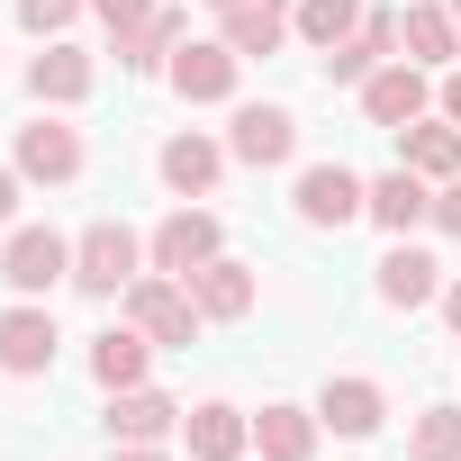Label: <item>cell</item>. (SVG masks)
Masks as SVG:
<instances>
[{
  "instance_id": "obj_1",
  "label": "cell",
  "mask_w": 461,
  "mask_h": 461,
  "mask_svg": "<svg viewBox=\"0 0 461 461\" xmlns=\"http://www.w3.org/2000/svg\"><path fill=\"white\" fill-rule=\"evenodd\" d=\"M127 317H136L154 344H190V335H199V299H190V281H172V272L127 281Z\"/></svg>"
},
{
  "instance_id": "obj_2",
  "label": "cell",
  "mask_w": 461,
  "mask_h": 461,
  "mask_svg": "<svg viewBox=\"0 0 461 461\" xmlns=\"http://www.w3.org/2000/svg\"><path fill=\"white\" fill-rule=\"evenodd\" d=\"M0 281H10V290H55V281H73V245L55 236V226H19V236H10V254H0Z\"/></svg>"
},
{
  "instance_id": "obj_3",
  "label": "cell",
  "mask_w": 461,
  "mask_h": 461,
  "mask_svg": "<svg viewBox=\"0 0 461 461\" xmlns=\"http://www.w3.org/2000/svg\"><path fill=\"white\" fill-rule=\"evenodd\" d=\"M136 254H145V245L127 236V226H91V236L73 245V281H82L91 299H118V290L136 281Z\"/></svg>"
},
{
  "instance_id": "obj_4",
  "label": "cell",
  "mask_w": 461,
  "mask_h": 461,
  "mask_svg": "<svg viewBox=\"0 0 461 461\" xmlns=\"http://www.w3.org/2000/svg\"><path fill=\"white\" fill-rule=\"evenodd\" d=\"M145 254H154V272L190 281L199 263H217V217H208V208H172V217L154 226V245H145Z\"/></svg>"
},
{
  "instance_id": "obj_5",
  "label": "cell",
  "mask_w": 461,
  "mask_h": 461,
  "mask_svg": "<svg viewBox=\"0 0 461 461\" xmlns=\"http://www.w3.org/2000/svg\"><path fill=\"white\" fill-rule=\"evenodd\" d=\"M226 154L254 163V172H272V163H290V154H299V118H290V109H272V100H254V109H236V136H226Z\"/></svg>"
},
{
  "instance_id": "obj_6",
  "label": "cell",
  "mask_w": 461,
  "mask_h": 461,
  "mask_svg": "<svg viewBox=\"0 0 461 461\" xmlns=\"http://www.w3.org/2000/svg\"><path fill=\"white\" fill-rule=\"evenodd\" d=\"M362 208H371V190H362L344 163H308V172H299V217H308V226H353Z\"/></svg>"
},
{
  "instance_id": "obj_7",
  "label": "cell",
  "mask_w": 461,
  "mask_h": 461,
  "mask_svg": "<svg viewBox=\"0 0 461 461\" xmlns=\"http://www.w3.org/2000/svg\"><path fill=\"white\" fill-rule=\"evenodd\" d=\"M55 317L46 308H10V317H0V371H10V380H37L46 362H55Z\"/></svg>"
},
{
  "instance_id": "obj_8",
  "label": "cell",
  "mask_w": 461,
  "mask_h": 461,
  "mask_svg": "<svg viewBox=\"0 0 461 461\" xmlns=\"http://www.w3.org/2000/svg\"><path fill=\"white\" fill-rule=\"evenodd\" d=\"M362 118H371V127H416V118H425V73H416V64H380V73L362 82Z\"/></svg>"
},
{
  "instance_id": "obj_9",
  "label": "cell",
  "mask_w": 461,
  "mask_h": 461,
  "mask_svg": "<svg viewBox=\"0 0 461 461\" xmlns=\"http://www.w3.org/2000/svg\"><path fill=\"white\" fill-rule=\"evenodd\" d=\"M317 416L344 434V443H362V434H380V416H389V398H380V380H362V371H344V380H326V398H317Z\"/></svg>"
},
{
  "instance_id": "obj_10",
  "label": "cell",
  "mask_w": 461,
  "mask_h": 461,
  "mask_svg": "<svg viewBox=\"0 0 461 461\" xmlns=\"http://www.w3.org/2000/svg\"><path fill=\"white\" fill-rule=\"evenodd\" d=\"M181 434H190V461H236V452L254 443V416H236L226 398H208V407L181 416Z\"/></svg>"
},
{
  "instance_id": "obj_11",
  "label": "cell",
  "mask_w": 461,
  "mask_h": 461,
  "mask_svg": "<svg viewBox=\"0 0 461 461\" xmlns=\"http://www.w3.org/2000/svg\"><path fill=\"white\" fill-rule=\"evenodd\" d=\"M236 64H245V55L226 46V37H217V46H181V55H172V91H181V100H226V91H236Z\"/></svg>"
},
{
  "instance_id": "obj_12",
  "label": "cell",
  "mask_w": 461,
  "mask_h": 461,
  "mask_svg": "<svg viewBox=\"0 0 461 461\" xmlns=\"http://www.w3.org/2000/svg\"><path fill=\"white\" fill-rule=\"evenodd\" d=\"M19 172H28V181H73V172H82V136L55 127V118L19 127Z\"/></svg>"
},
{
  "instance_id": "obj_13",
  "label": "cell",
  "mask_w": 461,
  "mask_h": 461,
  "mask_svg": "<svg viewBox=\"0 0 461 461\" xmlns=\"http://www.w3.org/2000/svg\"><path fill=\"white\" fill-rule=\"evenodd\" d=\"M380 299H389V308H425V299H443V263L416 254V245H389V254H380Z\"/></svg>"
},
{
  "instance_id": "obj_14",
  "label": "cell",
  "mask_w": 461,
  "mask_h": 461,
  "mask_svg": "<svg viewBox=\"0 0 461 461\" xmlns=\"http://www.w3.org/2000/svg\"><path fill=\"white\" fill-rule=\"evenodd\" d=\"M172 425H181V407L163 389H109V434L118 443H163Z\"/></svg>"
},
{
  "instance_id": "obj_15",
  "label": "cell",
  "mask_w": 461,
  "mask_h": 461,
  "mask_svg": "<svg viewBox=\"0 0 461 461\" xmlns=\"http://www.w3.org/2000/svg\"><path fill=\"white\" fill-rule=\"evenodd\" d=\"M145 353H154L145 326H109V335L91 344V380H100V389H145Z\"/></svg>"
},
{
  "instance_id": "obj_16",
  "label": "cell",
  "mask_w": 461,
  "mask_h": 461,
  "mask_svg": "<svg viewBox=\"0 0 461 461\" xmlns=\"http://www.w3.org/2000/svg\"><path fill=\"white\" fill-rule=\"evenodd\" d=\"M290 28H299V10H281V0H236L226 10V46L236 55H281Z\"/></svg>"
},
{
  "instance_id": "obj_17",
  "label": "cell",
  "mask_w": 461,
  "mask_h": 461,
  "mask_svg": "<svg viewBox=\"0 0 461 461\" xmlns=\"http://www.w3.org/2000/svg\"><path fill=\"white\" fill-rule=\"evenodd\" d=\"M154 172L181 190V199H199V190H217V172H226V154L208 145V136H172L163 154H154Z\"/></svg>"
},
{
  "instance_id": "obj_18",
  "label": "cell",
  "mask_w": 461,
  "mask_h": 461,
  "mask_svg": "<svg viewBox=\"0 0 461 461\" xmlns=\"http://www.w3.org/2000/svg\"><path fill=\"white\" fill-rule=\"evenodd\" d=\"M190 299H199V317H245V308H254V272L217 254V263L190 272Z\"/></svg>"
},
{
  "instance_id": "obj_19",
  "label": "cell",
  "mask_w": 461,
  "mask_h": 461,
  "mask_svg": "<svg viewBox=\"0 0 461 461\" xmlns=\"http://www.w3.org/2000/svg\"><path fill=\"white\" fill-rule=\"evenodd\" d=\"M362 217H380L389 236H407L416 217H434V190H425L416 172H380V181H371V208H362Z\"/></svg>"
},
{
  "instance_id": "obj_20",
  "label": "cell",
  "mask_w": 461,
  "mask_h": 461,
  "mask_svg": "<svg viewBox=\"0 0 461 461\" xmlns=\"http://www.w3.org/2000/svg\"><path fill=\"white\" fill-rule=\"evenodd\" d=\"M389 46H398V19H362L344 46H326V73H335V82H371Z\"/></svg>"
},
{
  "instance_id": "obj_21",
  "label": "cell",
  "mask_w": 461,
  "mask_h": 461,
  "mask_svg": "<svg viewBox=\"0 0 461 461\" xmlns=\"http://www.w3.org/2000/svg\"><path fill=\"white\" fill-rule=\"evenodd\" d=\"M254 443H263V461H308L317 452V416L308 407H263L254 416Z\"/></svg>"
},
{
  "instance_id": "obj_22",
  "label": "cell",
  "mask_w": 461,
  "mask_h": 461,
  "mask_svg": "<svg viewBox=\"0 0 461 461\" xmlns=\"http://www.w3.org/2000/svg\"><path fill=\"white\" fill-rule=\"evenodd\" d=\"M398 37H407L416 64H452L461 55V28H452V10H434V0H416V10L398 19Z\"/></svg>"
},
{
  "instance_id": "obj_23",
  "label": "cell",
  "mask_w": 461,
  "mask_h": 461,
  "mask_svg": "<svg viewBox=\"0 0 461 461\" xmlns=\"http://www.w3.org/2000/svg\"><path fill=\"white\" fill-rule=\"evenodd\" d=\"M181 37H190V19H181V10H154L145 28H127V37H118V64H136V73H154V64H163V55L181 46Z\"/></svg>"
},
{
  "instance_id": "obj_24",
  "label": "cell",
  "mask_w": 461,
  "mask_h": 461,
  "mask_svg": "<svg viewBox=\"0 0 461 461\" xmlns=\"http://www.w3.org/2000/svg\"><path fill=\"white\" fill-rule=\"evenodd\" d=\"M28 91H37V100H82V91H91V55H73V46H46V55L28 64Z\"/></svg>"
},
{
  "instance_id": "obj_25",
  "label": "cell",
  "mask_w": 461,
  "mask_h": 461,
  "mask_svg": "<svg viewBox=\"0 0 461 461\" xmlns=\"http://www.w3.org/2000/svg\"><path fill=\"white\" fill-rule=\"evenodd\" d=\"M398 136H407V172H434V181L461 172V127H425V118H416V127H398Z\"/></svg>"
},
{
  "instance_id": "obj_26",
  "label": "cell",
  "mask_w": 461,
  "mask_h": 461,
  "mask_svg": "<svg viewBox=\"0 0 461 461\" xmlns=\"http://www.w3.org/2000/svg\"><path fill=\"white\" fill-rule=\"evenodd\" d=\"M353 28H362V10H353V0H299V37H308L317 55H326V46H344Z\"/></svg>"
},
{
  "instance_id": "obj_27",
  "label": "cell",
  "mask_w": 461,
  "mask_h": 461,
  "mask_svg": "<svg viewBox=\"0 0 461 461\" xmlns=\"http://www.w3.org/2000/svg\"><path fill=\"white\" fill-rule=\"evenodd\" d=\"M407 461H461V407H425V416H416Z\"/></svg>"
},
{
  "instance_id": "obj_28",
  "label": "cell",
  "mask_w": 461,
  "mask_h": 461,
  "mask_svg": "<svg viewBox=\"0 0 461 461\" xmlns=\"http://www.w3.org/2000/svg\"><path fill=\"white\" fill-rule=\"evenodd\" d=\"M82 10V0H19V28H37V37H55L64 19Z\"/></svg>"
},
{
  "instance_id": "obj_29",
  "label": "cell",
  "mask_w": 461,
  "mask_h": 461,
  "mask_svg": "<svg viewBox=\"0 0 461 461\" xmlns=\"http://www.w3.org/2000/svg\"><path fill=\"white\" fill-rule=\"evenodd\" d=\"M91 10L109 19V37H127V28H145V19H154V0H91Z\"/></svg>"
},
{
  "instance_id": "obj_30",
  "label": "cell",
  "mask_w": 461,
  "mask_h": 461,
  "mask_svg": "<svg viewBox=\"0 0 461 461\" xmlns=\"http://www.w3.org/2000/svg\"><path fill=\"white\" fill-rule=\"evenodd\" d=\"M434 226H443V236H461V172L434 190Z\"/></svg>"
},
{
  "instance_id": "obj_31",
  "label": "cell",
  "mask_w": 461,
  "mask_h": 461,
  "mask_svg": "<svg viewBox=\"0 0 461 461\" xmlns=\"http://www.w3.org/2000/svg\"><path fill=\"white\" fill-rule=\"evenodd\" d=\"M109 461H172V452H154V443H118Z\"/></svg>"
},
{
  "instance_id": "obj_32",
  "label": "cell",
  "mask_w": 461,
  "mask_h": 461,
  "mask_svg": "<svg viewBox=\"0 0 461 461\" xmlns=\"http://www.w3.org/2000/svg\"><path fill=\"white\" fill-rule=\"evenodd\" d=\"M443 326H452V335H461V281H452V290H443Z\"/></svg>"
},
{
  "instance_id": "obj_33",
  "label": "cell",
  "mask_w": 461,
  "mask_h": 461,
  "mask_svg": "<svg viewBox=\"0 0 461 461\" xmlns=\"http://www.w3.org/2000/svg\"><path fill=\"white\" fill-rule=\"evenodd\" d=\"M19 208V172H0V217H10Z\"/></svg>"
},
{
  "instance_id": "obj_34",
  "label": "cell",
  "mask_w": 461,
  "mask_h": 461,
  "mask_svg": "<svg viewBox=\"0 0 461 461\" xmlns=\"http://www.w3.org/2000/svg\"><path fill=\"white\" fill-rule=\"evenodd\" d=\"M443 109H452V127H461V73H452V82H443Z\"/></svg>"
},
{
  "instance_id": "obj_35",
  "label": "cell",
  "mask_w": 461,
  "mask_h": 461,
  "mask_svg": "<svg viewBox=\"0 0 461 461\" xmlns=\"http://www.w3.org/2000/svg\"><path fill=\"white\" fill-rule=\"evenodd\" d=\"M452 28H461V0H452Z\"/></svg>"
},
{
  "instance_id": "obj_36",
  "label": "cell",
  "mask_w": 461,
  "mask_h": 461,
  "mask_svg": "<svg viewBox=\"0 0 461 461\" xmlns=\"http://www.w3.org/2000/svg\"><path fill=\"white\" fill-rule=\"evenodd\" d=\"M217 10H236V0H217Z\"/></svg>"
}]
</instances>
